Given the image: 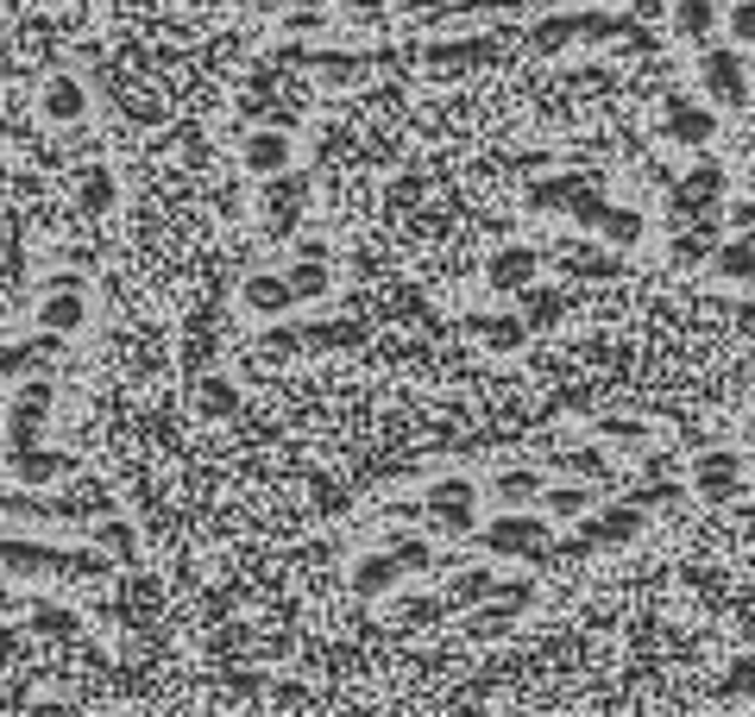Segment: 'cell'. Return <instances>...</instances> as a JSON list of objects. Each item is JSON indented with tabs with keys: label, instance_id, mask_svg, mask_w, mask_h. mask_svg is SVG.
Returning a JSON list of instances; mask_svg holds the SVG:
<instances>
[{
	"label": "cell",
	"instance_id": "603a6c76",
	"mask_svg": "<svg viewBox=\"0 0 755 717\" xmlns=\"http://www.w3.org/2000/svg\"><path fill=\"white\" fill-rule=\"evenodd\" d=\"M599 227L611 246H636L642 239V214L636 208H599Z\"/></svg>",
	"mask_w": 755,
	"mask_h": 717
},
{
	"label": "cell",
	"instance_id": "d6986e66",
	"mask_svg": "<svg viewBox=\"0 0 755 717\" xmlns=\"http://www.w3.org/2000/svg\"><path fill=\"white\" fill-rule=\"evenodd\" d=\"M573 39H580V13H561V20L529 25V51H535V58H554V51H567Z\"/></svg>",
	"mask_w": 755,
	"mask_h": 717
},
{
	"label": "cell",
	"instance_id": "4316f807",
	"mask_svg": "<svg viewBox=\"0 0 755 717\" xmlns=\"http://www.w3.org/2000/svg\"><path fill=\"white\" fill-rule=\"evenodd\" d=\"M491 491H498L503 504H535L542 498V472H503Z\"/></svg>",
	"mask_w": 755,
	"mask_h": 717
},
{
	"label": "cell",
	"instance_id": "9a60e30c",
	"mask_svg": "<svg viewBox=\"0 0 755 717\" xmlns=\"http://www.w3.org/2000/svg\"><path fill=\"white\" fill-rule=\"evenodd\" d=\"M397 573H404L397 547H390V554H366V561L353 566V592H359V598H378V592H390V585H397Z\"/></svg>",
	"mask_w": 755,
	"mask_h": 717
},
{
	"label": "cell",
	"instance_id": "f1b7e54d",
	"mask_svg": "<svg viewBox=\"0 0 755 717\" xmlns=\"http://www.w3.org/2000/svg\"><path fill=\"white\" fill-rule=\"evenodd\" d=\"M567 272H580V277H618V258L611 253H592V246H573V253H567Z\"/></svg>",
	"mask_w": 755,
	"mask_h": 717
},
{
	"label": "cell",
	"instance_id": "8d00e7d4",
	"mask_svg": "<svg viewBox=\"0 0 755 717\" xmlns=\"http://www.w3.org/2000/svg\"><path fill=\"white\" fill-rule=\"evenodd\" d=\"M599 428L611 434V441H630V447H642V441H649V428H642V422H599Z\"/></svg>",
	"mask_w": 755,
	"mask_h": 717
},
{
	"label": "cell",
	"instance_id": "44dd1931",
	"mask_svg": "<svg viewBox=\"0 0 755 717\" xmlns=\"http://www.w3.org/2000/svg\"><path fill=\"white\" fill-rule=\"evenodd\" d=\"M717 227H724V221H693L686 233H674V265H698V258L712 253Z\"/></svg>",
	"mask_w": 755,
	"mask_h": 717
},
{
	"label": "cell",
	"instance_id": "ffe728a7",
	"mask_svg": "<svg viewBox=\"0 0 755 717\" xmlns=\"http://www.w3.org/2000/svg\"><path fill=\"white\" fill-rule=\"evenodd\" d=\"M712 195H724V171L717 164H698V171H686V183L674 190L680 208H698V202H712Z\"/></svg>",
	"mask_w": 755,
	"mask_h": 717
},
{
	"label": "cell",
	"instance_id": "74e56055",
	"mask_svg": "<svg viewBox=\"0 0 755 717\" xmlns=\"http://www.w3.org/2000/svg\"><path fill=\"white\" fill-rule=\"evenodd\" d=\"M724 227H731V233H755V202H731Z\"/></svg>",
	"mask_w": 755,
	"mask_h": 717
},
{
	"label": "cell",
	"instance_id": "d4e9b609",
	"mask_svg": "<svg viewBox=\"0 0 755 717\" xmlns=\"http://www.w3.org/2000/svg\"><path fill=\"white\" fill-rule=\"evenodd\" d=\"M523 309H529V328H554V321H561V309H567V296L561 290H535V284H529Z\"/></svg>",
	"mask_w": 755,
	"mask_h": 717
},
{
	"label": "cell",
	"instance_id": "83f0119b",
	"mask_svg": "<svg viewBox=\"0 0 755 717\" xmlns=\"http://www.w3.org/2000/svg\"><path fill=\"white\" fill-rule=\"evenodd\" d=\"M498 573H460L453 580V592H447V604H479V598H498Z\"/></svg>",
	"mask_w": 755,
	"mask_h": 717
},
{
	"label": "cell",
	"instance_id": "8992f818",
	"mask_svg": "<svg viewBox=\"0 0 755 717\" xmlns=\"http://www.w3.org/2000/svg\"><path fill=\"white\" fill-rule=\"evenodd\" d=\"M44 409H51V385H25L20 397H13V416H7V447H13V453H25V447H39V422H44Z\"/></svg>",
	"mask_w": 755,
	"mask_h": 717
},
{
	"label": "cell",
	"instance_id": "f35d334b",
	"mask_svg": "<svg viewBox=\"0 0 755 717\" xmlns=\"http://www.w3.org/2000/svg\"><path fill=\"white\" fill-rule=\"evenodd\" d=\"M202 403H208V409H233V390L227 385H202Z\"/></svg>",
	"mask_w": 755,
	"mask_h": 717
},
{
	"label": "cell",
	"instance_id": "7a4b0ae2",
	"mask_svg": "<svg viewBox=\"0 0 755 717\" xmlns=\"http://www.w3.org/2000/svg\"><path fill=\"white\" fill-rule=\"evenodd\" d=\"M422 504H428V516H435V529H447V535H466V529H472V504H479V485L453 472V479H435V485H428Z\"/></svg>",
	"mask_w": 755,
	"mask_h": 717
},
{
	"label": "cell",
	"instance_id": "60d3db41",
	"mask_svg": "<svg viewBox=\"0 0 755 717\" xmlns=\"http://www.w3.org/2000/svg\"><path fill=\"white\" fill-rule=\"evenodd\" d=\"M101 535H108V542H114V547H126V554H133V529H126V523H108V529H101Z\"/></svg>",
	"mask_w": 755,
	"mask_h": 717
},
{
	"label": "cell",
	"instance_id": "484cf974",
	"mask_svg": "<svg viewBox=\"0 0 755 717\" xmlns=\"http://www.w3.org/2000/svg\"><path fill=\"white\" fill-rule=\"evenodd\" d=\"M548 516H561V523L592 516V491H585V485H554V491H548Z\"/></svg>",
	"mask_w": 755,
	"mask_h": 717
},
{
	"label": "cell",
	"instance_id": "30bf717a",
	"mask_svg": "<svg viewBox=\"0 0 755 717\" xmlns=\"http://www.w3.org/2000/svg\"><path fill=\"white\" fill-rule=\"evenodd\" d=\"M491 58H498V51H491L484 39H460V44H435L422 63L435 70V76H466V70H479V63H491Z\"/></svg>",
	"mask_w": 755,
	"mask_h": 717
},
{
	"label": "cell",
	"instance_id": "8fae6325",
	"mask_svg": "<svg viewBox=\"0 0 755 717\" xmlns=\"http://www.w3.org/2000/svg\"><path fill=\"white\" fill-rule=\"evenodd\" d=\"M303 195H309V176H303V171H277V176H272L265 214L277 221V233H290V227H296V208H303Z\"/></svg>",
	"mask_w": 755,
	"mask_h": 717
},
{
	"label": "cell",
	"instance_id": "52a82bcc",
	"mask_svg": "<svg viewBox=\"0 0 755 717\" xmlns=\"http://www.w3.org/2000/svg\"><path fill=\"white\" fill-rule=\"evenodd\" d=\"M535 272H542V253H535V246H498V253H491V265H484L491 290H529V284H535Z\"/></svg>",
	"mask_w": 755,
	"mask_h": 717
},
{
	"label": "cell",
	"instance_id": "3957f363",
	"mask_svg": "<svg viewBox=\"0 0 755 717\" xmlns=\"http://www.w3.org/2000/svg\"><path fill=\"white\" fill-rule=\"evenodd\" d=\"M642 535V504L630 498V504H611V510H599L592 523H580V535H573V547H618V542H636Z\"/></svg>",
	"mask_w": 755,
	"mask_h": 717
},
{
	"label": "cell",
	"instance_id": "9c48e42d",
	"mask_svg": "<svg viewBox=\"0 0 755 717\" xmlns=\"http://www.w3.org/2000/svg\"><path fill=\"white\" fill-rule=\"evenodd\" d=\"M736 472H743V465H736V453H698V465H693L698 498H705V504H724V498L736 491Z\"/></svg>",
	"mask_w": 755,
	"mask_h": 717
},
{
	"label": "cell",
	"instance_id": "e0dca14e",
	"mask_svg": "<svg viewBox=\"0 0 755 717\" xmlns=\"http://www.w3.org/2000/svg\"><path fill=\"white\" fill-rule=\"evenodd\" d=\"M472 334H479L491 352H517L529 340V321H517V315H479V321H472Z\"/></svg>",
	"mask_w": 755,
	"mask_h": 717
},
{
	"label": "cell",
	"instance_id": "277c9868",
	"mask_svg": "<svg viewBox=\"0 0 755 717\" xmlns=\"http://www.w3.org/2000/svg\"><path fill=\"white\" fill-rule=\"evenodd\" d=\"M712 133H717L712 107H698V101H686V95L661 101V139H674V145H712Z\"/></svg>",
	"mask_w": 755,
	"mask_h": 717
},
{
	"label": "cell",
	"instance_id": "5b68a950",
	"mask_svg": "<svg viewBox=\"0 0 755 717\" xmlns=\"http://www.w3.org/2000/svg\"><path fill=\"white\" fill-rule=\"evenodd\" d=\"M548 542H554V529L535 523V516H503V523L484 529L491 554H548Z\"/></svg>",
	"mask_w": 755,
	"mask_h": 717
},
{
	"label": "cell",
	"instance_id": "7402d4cb",
	"mask_svg": "<svg viewBox=\"0 0 755 717\" xmlns=\"http://www.w3.org/2000/svg\"><path fill=\"white\" fill-rule=\"evenodd\" d=\"M717 277L749 284V277H755V233H749V239H736V246H717Z\"/></svg>",
	"mask_w": 755,
	"mask_h": 717
},
{
	"label": "cell",
	"instance_id": "f546056e",
	"mask_svg": "<svg viewBox=\"0 0 755 717\" xmlns=\"http://www.w3.org/2000/svg\"><path fill=\"white\" fill-rule=\"evenodd\" d=\"M58 340H63V334H51V340H25V347H7V352H0V371L13 378V371H20V366H32V359H44V352L58 347Z\"/></svg>",
	"mask_w": 755,
	"mask_h": 717
},
{
	"label": "cell",
	"instance_id": "836d02e7",
	"mask_svg": "<svg viewBox=\"0 0 755 717\" xmlns=\"http://www.w3.org/2000/svg\"><path fill=\"white\" fill-rule=\"evenodd\" d=\"M397 561H404L409 573H428V566H435V547L428 542H397Z\"/></svg>",
	"mask_w": 755,
	"mask_h": 717
},
{
	"label": "cell",
	"instance_id": "5bb4252c",
	"mask_svg": "<svg viewBox=\"0 0 755 717\" xmlns=\"http://www.w3.org/2000/svg\"><path fill=\"white\" fill-rule=\"evenodd\" d=\"M39 321H44V334H76L82 321H89V309H82V290H76V284H63L58 296H44Z\"/></svg>",
	"mask_w": 755,
	"mask_h": 717
},
{
	"label": "cell",
	"instance_id": "d590c367",
	"mask_svg": "<svg viewBox=\"0 0 755 717\" xmlns=\"http://www.w3.org/2000/svg\"><path fill=\"white\" fill-rule=\"evenodd\" d=\"M284 25H290V32H328V13H322V7H296Z\"/></svg>",
	"mask_w": 755,
	"mask_h": 717
},
{
	"label": "cell",
	"instance_id": "1f68e13d",
	"mask_svg": "<svg viewBox=\"0 0 755 717\" xmlns=\"http://www.w3.org/2000/svg\"><path fill=\"white\" fill-rule=\"evenodd\" d=\"M724 25H731L736 44H755V0H736L731 13H724Z\"/></svg>",
	"mask_w": 755,
	"mask_h": 717
},
{
	"label": "cell",
	"instance_id": "cb8c5ba5",
	"mask_svg": "<svg viewBox=\"0 0 755 717\" xmlns=\"http://www.w3.org/2000/svg\"><path fill=\"white\" fill-rule=\"evenodd\" d=\"M76 202H82V214H108V208H114V176L101 171V164H95V171H82V195H76Z\"/></svg>",
	"mask_w": 755,
	"mask_h": 717
},
{
	"label": "cell",
	"instance_id": "7c38bea8",
	"mask_svg": "<svg viewBox=\"0 0 755 717\" xmlns=\"http://www.w3.org/2000/svg\"><path fill=\"white\" fill-rule=\"evenodd\" d=\"M246 171H258V176L290 171V133H277V126L252 133V139H246Z\"/></svg>",
	"mask_w": 755,
	"mask_h": 717
},
{
	"label": "cell",
	"instance_id": "4dcf8cb0",
	"mask_svg": "<svg viewBox=\"0 0 755 717\" xmlns=\"http://www.w3.org/2000/svg\"><path fill=\"white\" fill-rule=\"evenodd\" d=\"M290 284H296V296L309 303V296H328V272H322V258H303L290 272Z\"/></svg>",
	"mask_w": 755,
	"mask_h": 717
},
{
	"label": "cell",
	"instance_id": "ba28073f",
	"mask_svg": "<svg viewBox=\"0 0 755 717\" xmlns=\"http://www.w3.org/2000/svg\"><path fill=\"white\" fill-rule=\"evenodd\" d=\"M290 303H303V296H296V284H290V272H252L246 277V309L252 315H284L290 309Z\"/></svg>",
	"mask_w": 755,
	"mask_h": 717
},
{
	"label": "cell",
	"instance_id": "ab89813d",
	"mask_svg": "<svg viewBox=\"0 0 755 717\" xmlns=\"http://www.w3.org/2000/svg\"><path fill=\"white\" fill-rule=\"evenodd\" d=\"M70 623H76V617H63V611H51V604L39 611V629H51V636H58V629H70Z\"/></svg>",
	"mask_w": 755,
	"mask_h": 717
},
{
	"label": "cell",
	"instance_id": "d6a6232c",
	"mask_svg": "<svg viewBox=\"0 0 755 717\" xmlns=\"http://www.w3.org/2000/svg\"><path fill=\"white\" fill-rule=\"evenodd\" d=\"M353 340H366V328H309V347H353Z\"/></svg>",
	"mask_w": 755,
	"mask_h": 717
},
{
	"label": "cell",
	"instance_id": "7bdbcfd3",
	"mask_svg": "<svg viewBox=\"0 0 755 717\" xmlns=\"http://www.w3.org/2000/svg\"><path fill=\"white\" fill-rule=\"evenodd\" d=\"M252 7H290V0H252Z\"/></svg>",
	"mask_w": 755,
	"mask_h": 717
},
{
	"label": "cell",
	"instance_id": "4fadbf2b",
	"mask_svg": "<svg viewBox=\"0 0 755 717\" xmlns=\"http://www.w3.org/2000/svg\"><path fill=\"white\" fill-rule=\"evenodd\" d=\"M89 114V95H82L76 76H51L44 82V120H58V126H76Z\"/></svg>",
	"mask_w": 755,
	"mask_h": 717
},
{
	"label": "cell",
	"instance_id": "2e32d148",
	"mask_svg": "<svg viewBox=\"0 0 755 717\" xmlns=\"http://www.w3.org/2000/svg\"><path fill=\"white\" fill-rule=\"evenodd\" d=\"M724 25V13H717V0H674V32L680 39H693V44H705Z\"/></svg>",
	"mask_w": 755,
	"mask_h": 717
},
{
	"label": "cell",
	"instance_id": "e575fe53",
	"mask_svg": "<svg viewBox=\"0 0 755 717\" xmlns=\"http://www.w3.org/2000/svg\"><path fill=\"white\" fill-rule=\"evenodd\" d=\"M567 472H604V453L599 447H573V453H561Z\"/></svg>",
	"mask_w": 755,
	"mask_h": 717
},
{
	"label": "cell",
	"instance_id": "6da1fadb",
	"mask_svg": "<svg viewBox=\"0 0 755 717\" xmlns=\"http://www.w3.org/2000/svg\"><path fill=\"white\" fill-rule=\"evenodd\" d=\"M698 82H705V95H712L717 107H743V101H749V70H743V58L724 51V44H712V51L698 58Z\"/></svg>",
	"mask_w": 755,
	"mask_h": 717
},
{
	"label": "cell",
	"instance_id": "ac0fdd59",
	"mask_svg": "<svg viewBox=\"0 0 755 717\" xmlns=\"http://www.w3.org/2000/svg\"><path fill=\"white\" fill-rule=\"evenodd\" d=\"M13 465H20L25 485H51V479H70V472H76V460H63V453H39V447L13 453Z\"/></svg>",
	"mask_w": 755,
	"mask_h": 717
},
{
	"label": "cell",
	"instance_id": "ee69618b",
	"mask_svg": "<svg viewBox=\"0 0 755 717\" xmlns=\"http://www.w3.org/2000/svg\"><path fill=\"white\" fill-rule=\"evenodd\" d=\"M749 441H755V416H749Z\"/></svg>",
	"mask_w": 755,
	"mask_h": 717
},
{
	"label": "cell",
	"instance_id": "b9f144b4",
	"mask_svg": "<svg viewBox=\"0 0 755 717\" xmlns=\"http://www.w3.org/2000/svg\"><path fill=\"white\" fill-rule=\"evenodd\" d=\"M736 321H743V328H755V303H749V309H736Z\"/></svg>",
	"mask_w": 755,
	"mask_h": 717
}]
</instances>
